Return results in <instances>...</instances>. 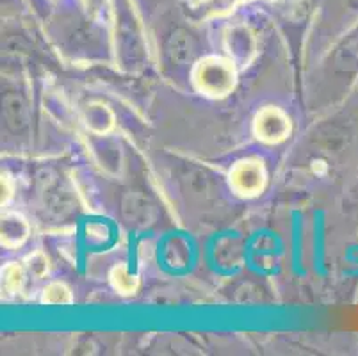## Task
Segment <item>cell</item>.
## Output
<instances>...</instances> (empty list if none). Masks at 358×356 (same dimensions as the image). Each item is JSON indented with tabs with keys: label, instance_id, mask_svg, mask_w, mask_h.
<instances>
[{
	"label": "cell",
	"instance_id": "cell-1",
	"mask_svg": "<svg viewBox=\"0 0 358 356\" xmlns=\"http://www.w3.org/2000/svg\"><path fill=\"white\" fill-rule=\"evenodd\" d=\"M193 84L201 94L210 98H223L236 87L237 70L232 59L221 55H207L193 68Z\"/></svg>",
	"mask_w": 358,
	"mask_h": 356
},
{
	"label": "cell",
	"instance_id": "cell-2",
	"mask_svg": "<svg viewBox=\"0 0 358 356\" xmlns=\"http://www.w3.org/2000/svg\"><path fill=\"white\" fill-rule=\"evenodd\" d=\"M266 180H268V175H266L264 162L253 157L241 159L229 171L230 187L243 198H253L260 194L266 187Z\"/></svg>",
	"mask_w": 358,
	"mask_h": 356
},
{
	"label": "cell",
	"instance_id": "cell-3",
	"mask_svg": "<svg viewBox=\"0 0 358 356\" xmlns=\"http://www.w3.org/2000/svg\"><path fill=\"white\" fill-rule=\"evenodd\" d=\"M253 134L268 145L285 141L291 134V118L278 107H264L253 120Z\"/></svg>",
	"mask_w": 358,
	"mask_h": 356
},
{
	"label": "cell",
	"instance_id": "cell-4",
	"mask_svg": "<svg viewBox=\"0 0 358 356\" xmlns=\"http://www.w3.org/2000/svg\"><path fill=\"white\" fill-rule=\"evenodd\" d=\"M224 48L236 66H248L257 55L255 36L243 25L229 29L224 36Z\"/></svg>",
	"mask_w": 358,
	"mask_h": 356
},
{
	"label": "cell",
	"instance_id": "cell-5",
	"mask_svg": "<svg viewBox=\"0 0 358 356\" xmlns=\"http://www.w3.org/2000/svg\"><path fill=\"white\" fill-rule=\"evenodd\" d=\"M27 221L20 214H4L2 215V244L6 248H18L27 241L29 237Z\"/></svg>",
	"mask_w": 358,
	"mask_h": 356
},
{
	"label": "cell",
	"instance_id": "cell-6",
	"mask_svg": "<svg viewBox=\"0 0 358 356\" xmlns=\"http://www.w3.org/2000/svg\"><path fill=\"white\" fill-rule=\"evenodd\" d=\"M84 122H86L87 129L93 130V132L106 134L115 125V116H113L109 107L96 102L86 106V109H84Z\"/></svg>",
	"mask_w": 358,
	"mask_h": 356
},
{
	"label": "cell",
	"instance_id": "cell-7",
	"mask_svg": "<svg viewBox=\"0 0 358 356\" xmlns=\"http://www.w3.org/2000/svg\"><path fill=\"white\" fill-rule=\"evenodd\" d=\"M109 278L113 287H115V290H118L123 296H132V294H136V290L139 287L138 276L125 264H118V266L113 267Z\"/></svg>",
	"mask_w": 358,
	"mask_h": 356
},
{
	"label": "cell",
	"instance_id": "cell-8",
	"mask_svg": "<svg viewBox=\"0 0 358 356\" xmlns=\"http://www.w3.org/2000/svg\"><path fill=\"white\" fill-rule=\"evenodd\" d=\"M25 282V267L20 264L11 262L2 267V294L13 296V294L20 292Z\"/></svg>",
	"mask_w": 358,
	"mask_h": 356
},
{
	"label": "cell",
	"instance_id": "cell-9",
	"mask_svg": "<svg viewBox=\"0 0 358 356\" xmlns=\"http://www.w3.org/2000/svg\"><path fill=\"white\" fill-rule=\"evenodd\" d=\"M237 0H201L198 6V18L209 20V18H220V16H227L229 13L234 11Z\"/></svg>",
	"mask_w": 358,
	"mask_h": 356
},
{
	"label": "cell",
	"instance_id": "cell-10",
	"mask_svg": "<svg viewBox=\"0 0 358 356\" xmlns=\"http://www.w3.org/2000/svg\"><path fill=\"white\" fill-rule=\"evenodd\" d=\"M41 303H45V305H70L71 290L61 282L50 283V285L45 287Z\"/></svg>",
	"mask_w": 358,
	"mask_h": 356
},
{
	"label": "cell",
	"instance_id": "cell-11",
	"mask_svg": "<svg viewBox=\"0 0 358 356\" xmlns=\"http://www.w3.org/2000/svg\"><path fill=\"white\" fill-rule=\"evenodd\" d=\"M24 267L36 280H40L48 273V260L41 251H34V253H31L27 259H25Z\"/></svg>",
	"mask_w": 358,
	"mask_h": 356
},
{
	"label": "cell",
	"instance_id": "cell-12",
	"mask_svg": "<svg viewBox=\"0 0 358 356\" xmlns=\"http://www.w3.org/2000/svg\"><path fill=\"white\" fill-rule=\"evenodd\" d=\"M13 194V187H11V180H9L8 175H2V205L8 204L9 198Z\"/></svg>",
	"mask_w": 358,
	"mask_h": 356
},
{
	"label": "cell",
	"instance_id": "cell-13",
	"mask_svg": "<svg viewBox=\"0 0 358 356\" xmlns=\"http://www.w3.org/2000/svg\"><path fill=\"white\" fill-rule=\"evenodd\" d=\"M241 2H248V0H241Z\"/></svg>",
	"mask_w": 358,
	"mask_h": 356
}]
</instances>
